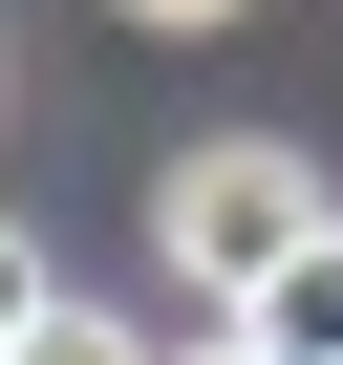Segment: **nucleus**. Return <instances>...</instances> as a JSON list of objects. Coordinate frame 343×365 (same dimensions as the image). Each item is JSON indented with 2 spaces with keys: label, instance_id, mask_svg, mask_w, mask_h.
<instances>
[{
  "label": "nucleus",
  "instance_id": "f257e3e1",
  "mask_svg": "<svg viewBox=\"0 0 343 365\" xmlns=\"http://www.w3.org/2000/svg\"><path fill=\"white\" fill-rule=\"evenodd\" d=\"M150 237H172V279L258 301V279H279L300 237H343V215H322V172H300L279 129H215V150H172V215H150Z\"/></svg>",
  "mask_w": 343,
  "mask_h": 365
},
{
  "label": "nucleus",
  "instance_id": "f03ea898",
  "mask_svg": "<svg viewBox=\"0 0 343 365\" xmlns=\"http://www.w3.org/2000/svg\"><path fill=\"white\" fill-rule=\"evenodd\" d=\"M236 344H258V365H343V237H300V258L236 301Z\"/></svg>",
  "mask_w": 343,
  "mask_h": 365
},
{
  "label": "nucleus",
  "instance_id": "7ed1b4c3",
  "mask_svg": "<svg viewBox=\"0 0 343 365\" xmlns=\"http://www.w3.org/2000/svg\"><path fill=\"white\" fill-rule=\"evenodd\" d=\"M22 365H172V344H150V322H107V301H43V322H22Z\"/></svg>",
  "mask_w": 343,
  "mask_h": 365
},
{
  "label": "nucleus",
  "instance_id": "20e7f679",
  "mask_svg": "<svg viewBox=\"0 0 343 365\" xmlns=\"http://www.w3.org/2000/svg\"><path fill=\"white\" fill-rule=\"evenodd\" d=\"M43 301H65V279H43L22 237H0V365H22V322H43Z\"/></svg>",
  "mask_w": 343,
  "mask_h": 365
},
{
  "label": "nucleus",
  "instance_id": "39448f33",
  "mask_svg": "<svg viewBox=\"0 0 343 365\" xmlns=\"http://www.w3.org/2000/svg\"><path fill=\"white\" fill-rule=\"evenodd\" d=\"M129 22H236V0H129Z\"/></svg>",
  "mask_w": 343,
  "mask_h": 365
},
{
  "label": "nucleus",
  "instance_id": "423d86ee",
  "mask_svg": "<svg viewBox=\"0 0 343 365\" xmlns=\"http://www.w3.org/2000/svg\"><path fill=\"white\" fill-rule=\"evenodd\" d=\"M194 365H258V344H194Z\"/></svg>",
  "mask_w": 343,
  "mask_h": 365
},
{
  "label": "nucleus",
  "instance_id": "0eeeda50",
  "mask_svg": "<svg viewBox=\"0 0 343 365\" xmlns=\"http://www.w3.org/2000/svg\"><path fill=\"white\" fill-rule=\"evenodd\" d=\"M0 86H22V43H0Z\"/></svg>",
  "mask_w": 343,
  "mask_h": 365
}]
</instances>
